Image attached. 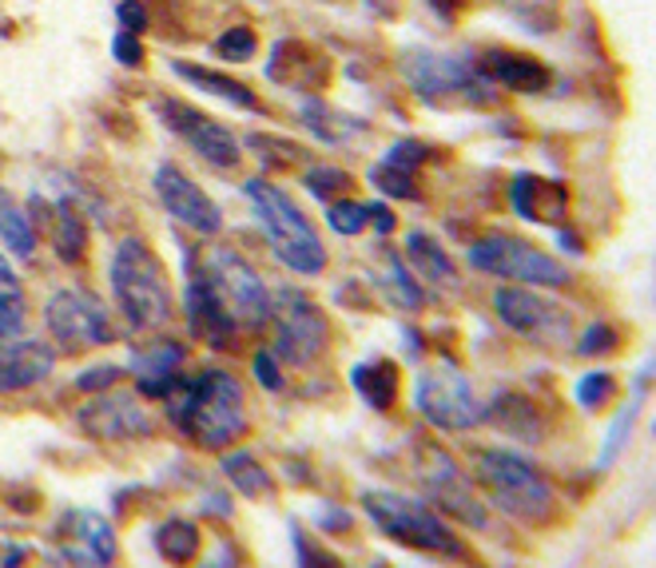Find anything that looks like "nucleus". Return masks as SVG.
I'll use <instances>...</instances> for the list:
<instances>
[{"instance_id": "obj_34", "label": "nucleus", "mask_w": 656, "mask_h": 568, "mask_svg": "<svg viewBox=\"0 0 656 568\" xmlns=\"http://www.w3.org/2000/svg\"><path fill=\"white\" fill-rule=\"evenodd\" d=\"M327 223L339 235H362V230L371 227V215H366V203H354V199L342 196L327 208Z\"/></svg>"}, {"instance_id": "obj_11", "label": "nucleus", "mask_w": 656, "mask_h": 568, "mask_svg": "<svg viewBox=\"0 0 656 568\" xmlns=\"http://www.w3.org/2000/svg\"><path fill=\"white\" fill-rule=\"evenodd\" d=\"M414 473H418V485L426 489L430 505L446 509L449 517L466 521L470 529H485V524H490V513H485L481 497L473 493L470 477L461 473V465L449 458L442 446H418Z\"/></svg>"}, {"instance_id": "obj_4", "label": "nucleus", "mask_w": 656, "mask_h": 568, "mask_svg": "<svg viewBox=\"0 0 656 568\" xmlns=\"http://www.w3.org/2000/svg\"><path fill=\"white\" fill-rule=\"evenodd\" d=\"M362 513L371 517L374 529L394 545L430 553V557L466 560V541L449 529V521L430 501H418V497L394 489H366L362 493Z\"/></svg>"}, {"instance_id": "obj_38", "label": "nucleus", "mask_w": 656, "mask_h": 568, "mask_svg": "<svg viewBox=\"0 0 656 568\" xmlns=\"http://www.w3.org/2000/svg\"><path fill=\"white\" fill-rule=\"evenodd\" d=\"M255 48H259V36H255V28H247V24H235V28H227V33L215 40V52L223 56V60H251Z\"/></svg>"}, {"instance_id": "obj_26", "label": "nucleus", "mask_w": 656, "mask_h": 568, "mask_svg": "<svg viewBox=\"0 0 656 568\" xmlns=\"http://www.w3.org/2000/svg\"><path fill=\"white\" fill-rule=\"evenodd\" d=\"M52 223H48V239H52L56 255L65 262H80L87 251V218L80 215V208L72 199H60L52 203Z\"/></svg>"}, {"instance_id": "obj_39", "label": "nucleus", "mask_w": 656, "mask_h": 568, "mask_svg": "<svg viewBox=\"0 0 656 568\" xmlns=\"http://www.w3.org/2000/svg\"><path fill=\"white\" fill-rule=\"evenodd\" d=\"M617 346H621L617 327H609V322H593V327L581 334L577 354H585V358H605V354H612Z\"/></svg>"}, {"instance_id": "obj_24", "label": "nucleus", "mask_w": 656, "mask_h": 568, "mask_svg": "<svg viewBox=\"0 0 656 568\" xmlns=\"http://www.w3.org/2000/svg\"><path fill=\"white\" fill-rule=\"evenodd\" d=\"M172 68H175V76L179 80L203 87V92H211V96H219V99H227V104H235V108H247V111H255V116L267 111L259 104V96H255L243 80H231V76H223V72H211V68H203V64H191V60H175Z\"/></svg>"}, {"instance_id": "obj_28", "label": "nucleus", "mask_w": 656, "mask_h": 568, "mask_svg": "<svg viewBox=\"0 0 656 568\" xmlns=\"http://www.w3.org/2000/svg\"><path fill=\"white\" fill-rule=\"evenodd\" d=\"M0 242H4L12 255H21V259H33L36 255L33 215H28L4 187H0Z\"/></svg>"}, {"instance_id": "obj_12", "label": "nucleus", "mask_w": 656, "mask_h": 568, "mask_svg": "<svg viewBox=\"0 0 656 568\" xmlns=\"http://www.w3.org/2000/svg\"><path fill=\"white\" fill-rule=\"evenodd\" d=\"M398 64H402V76L410 80L418 96L437 99V96H470L478 104L493 99L490 84L478 76V68L470 60H461V56H449V52H434V48H406L398 56Z\"/></svg>"}, {"instance_id": "obj_22", "label": "nucleus", "mask_w": 656, "mask_h": 568, "mask_svg": "<svg viewBox=\"0 0 656 568\" xmlns=\"http://www.w3.org/2000/svg\"><path fill=\"white\" fill-rule=\"evenodd\" d=\"M485 422H493L502 434L517 437V441H529V446H537V441L546 437L541 414H537L534 402L522 398V393H497L493 405H485Z\"/></svg>"}, {"instance_id": "obj_37", "label": "nucleus", "mask_w": 656, "mask_h": 568, "mask_svg": "<svg viewBox=\"0 0 656 568\" xmlns=\"http://www.w3.org/2000/svg\"><path fill=\"white\" fill-rule=\"evenodd\" d=\"M426 159H434V147H430V143H422V140H398L390 152L383 155L386 167H398V171H410V175L426 164Z\"/></svg>"}, {"instance_id": "obj_7", "label": "nucleus", "mask_w": 656, "mask_h": 568, "mask_svg": "<svg viewBox=\"0 0 656 568\" xmlns=\"http://www.w3.org/2000/svg\"><path fill=\"white\" fill-rule=\"evenodd\" d=\"M466 262L473 271L493 274V279H509V283L522 286H558L561 291V286L573 283V274L553 255H546L534 242L517 239V235H502V230L473 239L470 251H466Z\"/></svg>"}, {"instance_id": "obj_21", "label": "nucleus", "mask_w": 656, "mask_h": 568, "mask_svg": "<svg viewBox=\"0 0 656 568\" xmlns=\"http://www.w3.org/2000/svg\"><path fill=\"white\" fill-rule=\"evenodd\" d=\"M184 346L179 342H160V346L136 350L131 354V374H136V390L143 398H167L175 386L184 382L179 378V366H184Z\"/></svg>"}, {"instance_id": "obj_44", "label": "nucleus", "mask_w": 656, "mask_h": 568, "mask_svg": "<svg viewBox=\"0 0 656 568\" xmlns=\"http://www.w3.org/2000/svg\"><path fill=\"white\" fill-rule=\"evenodd\" d=\"M116 16H120L124 33H136V36H140L143 28H148V9H143L140 0H120V9H116Z\"/></svg>"}, {"instance_id": "obj_47", "label": "nucleus", "mask_w": 656, "mask_h": 568, "mask_svg": "<svg viewBox=\"0 0 656 568\" xmlns=\"http://www.w3.org/2000/svg\"><path fill=\"white\" fill-rule=\"evenodd\" d=\"M505 4H514V0H505Z\"/></svg>"}, {"instance_id": "obj_15", "label": "nucleus", "mask_w": 656, "mask_h": 568, "mask_svg": "<svg viewBox=\"0 0 656 568\" xmlns=\"http://www.w3.org/2000/svg\"><path fill=\"white\" fill-rule=\"evenodd\" d=\"M160 116H164L167 128H172L175 135L203 159V164L219 167V171H231V167L243 164L239 140H235L219 120H211L208 111H199V108H191V104H184V99L167 96V99H160Z\"/></svg>"}, {"instance_id": "obj_30", "label": "nucleus", "mask_w": 656, "mask_h": 568, "mask_svg": "<svg viewBox=\"0 0 656 568\" xmlns=\"http://www.w3.org/2000/svg\"><path fill=\"white\" fill-rule=\"evenodd\" d=\"M406 255H410V262H414L418 271L426 274L430 283H454V279H458V271H454L449 255L442 251L434 239H430L426 230H410V235H406Z\"/></svg>"}, {"instance_id": "obj_41", "label": "nucleus", "mask_w": 656, "mask_h": 568, "mask_svg": "<svg viewBox=\"0 0 656 568\" xmlns=\"http://www.w3.org/2000/svg\"><path fill=\"white\" fill-rule=\"evenodd\" d=\"M251 370H255V382L262 386V390H283V362L274 358V350H255L251 358Z\"/></svg>"}, {"instance_id": "obj_2", "label": "nucleus", "mask_w": 656, "mask_h": 568, "mask_svg": "<svg viewBox=\"0 0 656 568\" xmlns=\"http://www.w3.org/2000/svg\"><path fill=\"white\" fill-rule=\"evenodd\" d=\"M164 402L172 426L199 449H227L251 429L243 382L219 366L196 374V378H184Z\"/></svg>"}, {"instance_id": "obj_46", "label": "nucleus", "mask_w": 656, "mask_h": 568, "mask_svg": "<svg viewBox=\"0 0 656 568\" xmlns=\"http://www.w3.org/2000/svg\"><path fill=\"white\" fill-rule=\"evenodd\" d=\"M430 9H437L442 16H446V21H454V16L466 9V0H430Z\"/></svg>"}, {"instance_id": "obj_14", "label": "nucleus", "mask_w": 656, "mask_h": 568, "mask_svg": "<svg viewBox=\"0 0 656 568\" xmlns=\"http://www.w3.org/2000/svg\"><path fill=\"white\" fill-rule=\"evenodd\" d=\"M52 553L65 568H112L116 565V529L92 509H68L52 524Z\"/></svg>"}, {"instance_id": "obj_42", "label": "nucleus", "mask_w": 656, "mask_h": 568, "mask_svg": "<svg viewBox=\"0 0 656 568\" xmlns=\"http://www.w3.org/2000/svg\"><path fill=\"white\" fill-rule=\"evenodd\" d=\"M291 533H295V553H298V568H342L339 560L330 557L327 548H318L315 541H306L303 536V529H291Z\"/></svg>"}, {"instance_id": "obj_27", "label": "nucleus", "mask_w": 656, "mask_h": 568, "mask_svg": "<svg viewBox=\"0 0 656 568\" xmlns=\"http://www.w3.org/2000/svg\"><path fill=\"white\" fill-rule=\"evenodd\" d=\"M223 473H227L231 489L243 493L247 501H267V497H274V477L267 473V465H262L255 453H247V449L227 453V458H223Z\"/></svg>"}, {"instance_id": "obj_16", "label": "nucleus", "mask_w": 656, "mask_h": 568, "mask_svg": "<svg viewBox=\"0 0 656 568\" xmlns=\"http://www.w3.org/2000/svg\"><path fill=\"white\" fill-rule=\"evenodd\" d=\"M77 426L84 429L92 441H140V437L152 434V417L140 405L136 393L124 390H104L96 393L92 402H84L77 410Z\"/></svg>"}, {"instance_id": "obj_8", "label": "nucleus", "mask_w": 656, "mask_h": 568, "mask_svg": "<svg viewBox=\"0 0 656 568\" xmlns=\"http://www.w3.org/2000/svg\"><path fill=\"white\" fill-rule=\"evenodd\" d=\"M271 322H274V358L306 370L315 366L330 346V318L327 310L306 298L303 291H274L271 298Z\"/></svg>"}, {"instance_id": "obj_9", "label": "nucleus", "mask_w": 656, "mask_h": 568, "mask_svg": "<svg viewBox=\"0 0 656 568\" xmlns=\"http://www.w3.org/2000/svg\"><path fill=\"white\" fill-rule=\"evenodd\" d=\"M414 405L426 422H434L437 429H449V434H466V429H478L485 422V405L478 402L473 382L454 362H437L434 370L418 378Z\"/></svg>"}, {"instance_id": "obj_20", "label": "nucleus", "mask_w": 656, "mask_h": 568, "mask_svg": "<svg viewBox=\"0 0 656 568\" xmlns=\"http://www.w3.org/2000/svg\"><path fill=\"white\" fill-rule=\"evenodd\" d=\"M509 203L522 218L529 223H541V227H565V211H569V191L558 179H541V175H514L509 184Z\"/></svg>"}, {"instance_id": "obj_31", "label": "nucleus", "mask_w": 656, "mask_h": 568, "mask_svg": "<svg viewBox=\"0 0 656 568\" xmlns=\"http://www.w3.org/2000/svg\"><path fill=\"white\" fill-rule=\"evenodd\" d=\"M303 120H306V128L315 131L323 143H350L354 135H362V131H366L362 123H354V128H342V123H350V116H342V111L327 108L323 99H306V104H303Z\"/></svg>"}, {"instance_id": "obj_3", "label": "nucleus", "mask_w": 656, "mask_h": 568, "mask_svg": "<svg viewBox=\"0 0 656 568\" xmlns=\"http://www.w3.org/2000/svg\"><path fill=\"white\" fill-rule=\"evenodd\" d=\"M108 279L116 306H120V315L128 318L131 330H160L172 322L175 315L172 279H167L160 255L140 235H124L112 247Z\"/></svg>"}, {"instance_id": "obj_10", "label": "nucleus", "mask_w": 656, "mask_h": 568, "mask_svg": "<svg viewBox=\"0 0 656 568\" xmlns=\"http://www.w3.org/2000/svg\"><path fill=\"white\" fill-rule=\"evenodd\" d=\"M44 322L48 334L56 339L60 350H92V346H112L116 342V322H112L108 306L99 303L84 286H60L48 303H44Z\"/></svg>"}, {"instance_id": "obj_17", "label": "nucleus", "mask_w": 656, "mask_h": 568, "mask_svg": "<svg viewBox=\"0 0 656 568\" xmlns=\"http://www.w3.org/2000/svg\"><path fill=\"white\" fill-rule=\"evenodd\" d=\"M155 196H160V203H164V211L175 223L191 227L196 235H208L211 239V235H219V227H223V215H219L215 199H211L191 175L179 171V167L167 164L155 171Z\"/></svg>"}, {"instance_id": "obj_5", "label": "nucleus", "mask_w": 656, "mask_h": 568, "mask_svg": "<svg viewBox=\"0 0 656 568\" xmlns=\"http://www.w3.org/2000/svg\"><path fill=\"white\" fill-rule=\"evenodd\" d=\"M473 481H478L497 513L514 517L522 524H541L553 517V485L534 461L514 449H481L473 458Z\"/></svg>"}, {"instance_id": "obj_43", "label": "nucleus", "mask_w": 656, "mask_h": 568, "mask_svg": "<svg viewBox=\"0 0 656 568\" xmlns=\"http://www.w3.org/2000/svg\"><path fill=\"white\" fill-rule=\"evenodd\" d=\"M112 56H116V64L124 68H140L143 64V44L136 33H116V40H112Z\"/></svg>"}, {"instance_id": "obj_23", "label": "nucleus", "mask_w": 656, "mask_h": 568, "mask_svg": "<svg viewBox=\"0 0 656 568\" xmlns=\"http://www.w3.org/2000/svg\"><path fill=\"white\" fill-rule=\"evenodd\" d=\"M398 382H402V374L386 358L359 362V366L350 370V386H354L362 402L371 405V410H378V414H390L394 410V402H398Z\"/></svg>"}, {"instance_id": "obj_32", "label": "nucleus", "mask_w": 656, "mask_h": 568, "mask_svg": "<svg viewBox=\"0 0 656 568\" xmlns=\"http://www.w3.org/2000/svg\"><path fill=\"white\" fill-rule=\"evenodd\" d=\"M303 184L311 196L318 199H327V203H335V196H347L350 187H354V179H350L342 167H327V164H318V167H306L303 171Z\"/></svg>"}, {"instance_id": "obj_25", "label": "nucleus", "mask_w": 656, "mask_h": 568, "mask_svg": "<svg viewBox=\"0 0 656 568\" xmlns=\"http://www.w3.org/2000/svg\"><path fill=\"white\" fill-rule=\"evenodd\" d=\"M152 545L172 568H184L203 553V533H199V524L187 521V517H167L152 533Z\"/></svg>"}, {"instance_id": "obj_40", "label": "nucleus", "mask_w": 656, "mask_h": 568, "mask_svg": "<svg viewBox=\"0 0 656 568\" xmlns=\"http://www.w3.org/2000/svg\"><path fill=\"white\" fill-rule=\"evenodd\" d=\"M124 366L116 362H104V366H92V370H80L77 374V390L80 393H104V390H116V382L124 378Z\"/></svg>"}, {"instance_id": "obj_19", "label": "nucleus", "mask_w": 656, "mask_h": 568, "mask_svg": "<svg viewBox=\"0 0 656 568\" xmlns=\"http://www.w3.org/2000/svg\"><path fill=\"white\" fill-rule=\"evenodd\" d=\"M56 370V354L48 342L12 339L0 342V393H21L40 386Z\"/></svg>"}, {"instance_id": "obj_29", "label": "nucleus", "mask_w": 656, "mask_h": 568, "mask_svg": "<svg viewBox=\"0 0 656 568\" xmlns=\"http://www.w3.org/2000/svg\"><path fill=\"white\" fill-rule=\"evenodd\" d=\"M24 322H28V298H24V286L9 267V259L0 255V342L24 334Z\"/></svg>"}, {"instance_id": "obj_45", "label": "nucleus", "mask_w": 656, "mask_h": 568, "mask_svg": "<svg viewBox=\"0 0 656 568\" xmlns=\"http://www.w3.org/2000/svg\"><path fill=\"white\" fill-rule=\"evenodd\" d=\"M366 215H371V223H374V230H378V235H390L394 223H398V218H394V211L383 208V203H371V208H366Z\"/></svg>"}, {"instance_id": "obj_33", "label": "nucleus", "mask_w": 656, "mask_h": 568, "mask_svg": "<svg viewBox=\"0 0 656 568\" xmlns=\"http://www.w3.org/2000/svg\"><path fill=\"white\" fill-rule=\"evenodd\" d=\"M386 291H390L394 303L406 306V310H422V303H426L422 286L414 283V274L406 271L398 255H390V262H386Z\"/></svg>"}, {"instance_id": "obj_36", "label": "nucleus", "mask_w": 656, "mask_h": 568, "mask_svg": "<svg viewBox=\"0 0 656 568\" xmlns=\"http://www.w3.org/2000/svg\"><path fill=\"white\" fill-rule=\"evenodd\" d=\"M617 378L612 374H585L577 382V402L585 405V410H605V405L617 398Z\"/></svg>"}, {"instance_id": "obj_1", "label": "nucleus", "mask_w": 656, "mask_h": 568, "mask_svg": "<svg viewBox=\"0 0 656 568\" xmlns=\"http://www.w3.org/2000/svg\"><path fill=\"white\" fill-rule=\"evenodd\" d=\"M184 315L196 339L231 350L271 322V291L239 251L211 247L208 255H187Z\"/></svg>"}, {"instance_id": "obj_35", "label": "nucleus", "mask_w": 656, "mask_h": 568, "mask_svg": "<svg viewBox=\"0 0 656 568\" xmlns=\"http://www.w3.org/2000/svg\"><path fill=\"white\" fill-rule=\"evenodd\" d=\"M371 184L390 199H418V179L410 171H398V167H386L383 159L371 167Z\"/></svg>"}, {"instance_id": "obj_13", "label": "nucleus", "mask_w": 656, "mask_h": 568, "mask_svg": "<svg viewBox=\"0 0 656 568\" xmlns=\"http://www.w3.org/2000/svg\"><path fill=\"white\" fill-rule=\"evenodd\" d=\"M493 310L502 318V327H509L522 339L537 342V346H565L569 334H573V318L553 306L549 298H541L529 286H502L493 291Z\"/></svg>"}, {"instance_id": "obj_6", "label": "nucleus", "mask_w": 656, "mask_h": 568, "mask_svg": "<svg viewBox=\"0 0 656 568\" xmlns=\"http://www.w3.org/2000/svg\"><path fill=\"white\" fill-rule=\"evenodd\" d=\"M247 199L259 211L262 230H267V239H271L274 255L286 271L303 274V279L327 271V242L283 187L267 184V179H247Z\"/></svg>"}, {"instance_id": "obj_18", "label": "nucleus", "mask_w": 656, "mask_h": 568, "mask_svg": "<svg viewBox=\"0 0 656 568\" xmlns=\"http://www.w3.org/2000/svg\"><path fill=\"white\" fill-rule=\"evenodd\" d=\"M473 68H478V76L485 84L509 87V92H522V96H537V92H546L553 84V76H549V68L541 60L514 52V48H485L473 60Z\"/></svg>"}]
</instances>
